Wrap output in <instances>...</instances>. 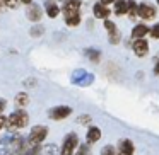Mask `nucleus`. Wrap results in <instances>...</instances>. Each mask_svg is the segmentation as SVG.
<instances>
[{
  "mask_svg": "<svg viewBox=\"0 0 159 155\" xmlns=\"http://www.w3.org/2000/svg\"><path fill=\"white\" fill-rule=\"evenodd\" d=\"M28 123H29V114L24 109H16L7 118V126L12 128V130H21V128L28 126Z\"/></svg>",
  "mask_w": 159,
  "mask_h": 155,
  "instance_id": "nucleus-1",
  "label": "nucleus"
},
{
  "mask_svg": "<svg viewBox=\"0 0 159 155\" xmlns=\"http://www.w3.org/2000/svg\"><path fill=\"white\" fill-rule=\"evenodd\" d=\"M94 82V75L91 72H86L84 68H79L72 73V84L79 87H87Z\"/></svg>",
  "mask_w": 159,
  "mask_h": 155,
  "instance_id": "nucleus-2",
  "label": "nucleus"
},
{
  "mask_svg": "<svg viewBox=\"0 0 159 155\" xmlns=\"http://www.w3.org/2000/svg\"><path fill=\"white\" fill-rule=\"evenodd\" d=\"M46 135H48V128L43 126V124H36V126H33L31 131H29L28 141L31 145H41L43 141H45Z\"/></svg>",
  "mask_w": 159,
  "mask_h": 155,
  "instance_id": "nucleus-3",
  "label": "nucleus"
},
{
  "mask_svg": "<svg viewBox=\"0 0 159 155\" xmlns=\"http://www.w3.org/2000/svg\"><path fill=\"white\" fill-rule=\"evenodd\" d=\"M79 147V136L77 133H69L60 147V155H74L75 148Z\"/></svg>",
  "mask_w": 159,
  "mask_h": 155,
  "instance_id": "nucleus-4",
  "label": "nucleus"
},
{
  "mask_svg": "<svg viewBox=\"0 0 159 155\" xmlns=\"http://www.w3.org/2000/svg\"><path fill=\"white\" fill-rule=\"evenodd\" d=\"M156 7L149 2H140L137 4V17H140L142 21H152L156 17Z\"/></svg>",
  "mask_w": 159,
  "mask_h": 155,
  "instance_id": "nucleus-5",
  "label": "nucleus"
},
{
  "mask_svg": "<svg viewBox=\"0 0 159 155\" xmlns=\"http://www.w3.org/2000/svg\"><path fill=\"white\" fill-rule=\"evenodd\" d=\"M104 28H106V31H108V41H110L111 45H118V43L121 41V32H120V29L116 28V24L106 19V21H104Z\"/></svg>",
  "mask_w": 159,
  "mask_h": 155,
  "instance_id": "nucleus-6",
  "label": "nucleus"
},
{
  "mask_svg": "<svg viewBox=\"0 0 159 155\" xmlns=\"http://www.w3.org/2000/svg\"><path fill=\"white\" fill-rule=\"evenodd\" d=\"M70 114H72V107H69V106H57L50 109V118L53 121H62L65 118H69Z\"/></svg>",
  "mask_w": 159,
  "mask_h": 155,
  "instance_id": "nucleus-7",
  "label": "nucleus"
},
{
  "mask_svg": "<svg viewBox=\"0 0 159 155\" xmlns=\"http://www.w3.org/2000/svg\"><path fill=\"white\" fill-rule=\"evenodd\" d=\"M80 5H82V0H65L62 7L63 15L67 17V15H72V14H79Z\"/></svg>",
  "mask_w": 159,
  "mask_h": 155,
  "instance_id": "nucleus-8",
  "label": "nucleus"
},
{
  "mask_svg": "<svg viewBox=\"0 0 159 155\" xmlns=\"http://www.w3.org/2000/svg\"><path fill=\"white\" fill-rule=\"evenodd\" d=\"M135 152V147H134V141L125 138V140H120L118 143V148L115 152V155H134Z\"/></svg>",
  "mask_w": 159,
  "mask_h": 155,
  "instance_id": "nucleus-9",
  "label": "nucleus"
},
{
  "mask_svg": "<svg viewBox=\"0 0 159 155\" xmlns=\"http://www.w3.org/2000/svg\"><path fill=\"white\" fill-rule=\"evenodd\" d=\"M26 17H28L31 22H38L39 19L43 17V9L39 7V5H36V4L28 5V9H26Z\"/></svg>",
  "mask_w": 159,
  "mask_h": 155,
  "instance_id": "nucleus-10",
  "label": "nucleus"
},
{
  "mask_svg": "<svg viewBox=\"0 0 159 155\" xmlns=\"http://www.w3.org/2000/svg\"><path fill=\"white\" fill-rule=\"evenodd\" d=\"M132 50H134V53L139 56V58H142V56H145L149 53V43L145 41L144 38H142V39H135L134 45H132Z\"/></svg>",
  "mask_w": 159,
  "mask_h": 155,
  "instance_id": "nucleus-11",
  "label": "nucleus"
},
{
  "mask_svg": "<svg viewBox=\"0 0 159 155\" xmlns=\"http://www.w3.org/2000/svg\"><path fill=\"white\" fill-rule=\"evenodd\" d=\"M93 12H94V17H96V19H104V21H106V19L110 17V14H111V11H110V9H108L106 5H103L101 2L94 4Z\"/></svg>",
  "mask_w": 159,
  "mask_h": 155,
  "instance_id": "nucleus-12",
  "label": "nucleus"
},
{
  "mask_svg": "<svg viewBox=\"0 0 159 155\" xmlns=\"http://www.w3.org/2000/svg\"><path fill=\"white\" fill-rule=\"evenodd\" d=\"M99 138H101V130L98 126H91L89 130H87V135H86L87 145H93V143H96V141H99Z\"/></svg>",
  "mask_w": 159,
  "mask_h": 155,
  "instance_id": "nucleus-13",
  "label": "nucleus"
},
{
  "mask_svg": "<svg viewBox=\"0 0 159 155\" xmlns=\"http://www.w3.org/2000/svg\"><path fill=\"white\" fill-rule=\"evenodd\" d=\"M45 12H46V15H48L50 19H55L57 15L60 14L58 4H57V2H53V0H46V4H45Z\"/></svg>",
  "mask_w": 159,
  "mask_h": 155,
  "instance_id": "nucleus-14",
  "label": "nucleus"
},
{
  "mask_svg": "<svg viewBox=\"0 0 159 155\" xmlns=\"http://www.w3.org/2000/svg\"><path fill=\"white\" fill-rule=\"evenodd\" d=\"M12 138H14V133H9V135H5L4 138H0V155H5V153L11 152Z\"/></svg>",
  "mask_w": 159,
  "mask_h": 155,
  "instance_id": "nucleus-15",
  "label": "nucleus"
},
{
  "mask_svg": "<svg viewBox=\"0 0 159 155\" xmlns=\"http://www.w3.org/2000/svg\"><path fill=\"white\" fill-rule=\"evenodd\" d=\"M147 32H149V28L145 24H137V26H134V29H132V38L134 39H142Z\"/></svg>",
  "mask_w": 159,
  "mask_h": 155,
  "instance_id": "nucleus-16",
  "label": "nucleus"
},
{
  "mask_svg": "<svg viewBox=\"0 0 159 155\" xmlns=\"http://www.w3.org/2000/svg\"><path fill=\"white\" fill-rule=\"evenodd\" d=\"M14 102H16V107H17V109L26 107V106L29 104V94H28V92H19L17 96H16Z\"/></svg>",
  "mask_w": 159,
  "mask_h": 155,
  "instance_id": "nucleus-17",
  "label": "nucleus"
},
{
  "mask_svg": "<svg viewBox=\"0 0 159 155\" xmlns=\"http://www.w3.org/2000/svg\"><path fill=\"white\" fill-rule=\"evenodd\" d=\"M84 55H86L93 63H99V60H101V51L96 48H86L84 50Z\"/></svg>",
  "mask_w": 159,
  "mask_h": 155,
  "instance_id": "nucleus-18",
  "label": "nucleus"
},
{
  "mask_svg": "<svg viewBox=\"0 0 159 155\" xmlns=\"http://www.w3.org/2000/svg\"><path fill=\"white\" fill-rule=\"evenodd\" d=\"M38 155H58V147L55 143H48L45 147H39Z\"/></svg>",
  "mask_w": 159,
  "mask_h": 155,
  "instance_id": "nucleus-19",
  "label": "nucleus"
},
{
  "mask_svg": "<svg viewBox=\"0 0 159 155\" xmlns=\"http://www.w3.org/2000/svg\"><path fill=\"white\" fill-rule=\"evenodd\" d=\"M127 15L130 19L137 17V2L135 0H127Z\"/></svg>",
  "mask_w": 159,
  "mask_h": 155,
  "instance_id": "nucleus-20",
  "label": "nucleus"
},
{
  "mask_svg": "<svg viewBox=\"0 0 159 155\" xmlns=\"http://www.w3.org/2000/svg\"><path fill=\"white\" fill-rule=\"evenodd\" d=\"M115 14L116 15L127 14V0H116V2H115Z\"/></svg>",
  "mask_w": 159,
  "mask_h": 155,
  "instance_id": "nucleus-21",
  "label": "nucleus"
},
{
  "mask_svg": "<svg viewBox=\"0 0 159 155\" xmlns=\"http://www.w3.org/2000/svg\"><path fill=\"white\" fill-rule=\"evenodd\" d=\"M65 24L70 26V28H75V26H79V24H80V12H79V14L67 15V17H65Z\"/></svg>",
  "mask_w": 159,
  "mask_h": 155,
  "instance_id": "nucleus-22",
  "label": "nucleus"
},
{
  "mask_svg": "<svg viewBox=\"0 0 159 155\" xmlns=\"http://www.w3.org/2000/svg\"><path fill=\"white\" fill-rule=\"evenodd\" d=\"M29 34H31L33 38H41V36L45 34V28H43V26H39V24L31 26V29H29Z\"/></svg>",
  "mask_w": 159,
  "mask_h": 155,
  "instance_id": "nucleus-23",
  "label": "nucleus"
},
{
  "mask_svg": "<svg viewBox=\"0 0 159 155\" xmlns=\"http://www.w3.org/2000/svg\"><path fill=\"white\" fill-rule=\"evenodd\" d=\"M74 155H91V147L87 143L79 145V147L75 148V152H74Z\"/></svg>",
  "mask_w": 159,
  "mask_h": 155,
  "instance_id": "nucleus-24",
  "label": "nucleus"
},
{
  "mask_svg": "<svg viewBox=\"0 0 159 155\" xmlns=\"http://www.w3.org/2000/svg\"><path fill=\"white\" fill-rule=\"evenodd\" d=\"M0 2L7 9H17V5H19V0H0Z\"/></svg>",
  "mask_w": 159,
  "mask_h": 155,
  "instance_id": "nucleus-25",
  "label": "nucleus"
},
{
  "mask_svg": "<svg viewBox=\"0 0 159 155\" xmlns=\"http://www.w3.org/2000/svg\"><path fill=\"white\" fill-rule=\"evenodd\" d=\"M149 32H151L152 39H159V22L152 26V29H149Z\"/></svg>",
  "mask_w": 159,
  "mask_h": 155,
  "instance_id": "nucleus-26",
  "label": "nucleus"
},
{
  "mask_svg": "<svg viewBox=\"0 0 159 155\" xmlns=\"http://www.w3.org/2000/svg\"><path fill=\"white\" fill-rule=\"evenodd\" d=\"M101 155H115V148L111 145H104L103 150H101Z\"/></svg>",
  "mask_w": 159,
  "mask_h": 155,
  "instance_id": "nucleus-27",
  "label": "nucleus"
},
{
  "mask_svg": "<svg viewBox=\"0 0 159 155\" xmlns=\"http://www.w3.org/2000/svg\"><path fill=\"white\" fill-rule=\"evenodd\" d=\"M89 121H91V116H89V114H82V116L77 118V123H80V124H87Z\"/></svg>",
  "mask_w": 159,
  "mask_h": 155,
  "instance_id": "nucleus-28",
  "label": "nucleus"
},
{
  "mask_svg": "<svg viewBox=\"0 0 159 155\" xmlns=\"http://www.w3.org/2000/svg\"><path fill=\"white\" fill-rule=\"evenodd\" d=\"M39 147H41V145H34V147H33L29 152H26L24 155H38V152H39Z\"/></svg>",
  "mask_w": 159,
  "mask_h": 155,
  "instance_id": "nucleus-29",
  "label": "nucleus"
},
{
  "mask_svg": "<svg viewBox=\"0 0 159 155\" xmlns=\"http://www.w3.org/2000/svg\"><path fill=\"white\" fill-rule=\"evenodd\" d=\"M4 126H7V118H5V116H0V130H2Z\"/></svg>",
  "mask_w": 159,
  "mask_h": 155,
  "instance_id": "nucleus-30",
  "label": "nucleus"
},
{
  "mask_svg": "<svg viewBox=\"0 0 159 155\" xmlns=\"http://www.w3.org/2000/svg\"><path fill=\"white\" fill-rule=\"evenodd\" d=\"M5 106H7V102H5V99H0V116H2V113H4Z\"/></svg>",
  "mask_w": 159,
  "mask_h": 155,
  "instance_id": "nucleus-31",
  "label": "nucleus"
},
{
  "mask_svg": "<svg viewBox=\"0 0 159 155\" xmlns=\"http://www.w3.org/2000/svg\"><path fill=\"white\" fill-rule=\"evenodd\" d=\"M99 2H101L103 5H110V4H115L116 0H99Z\"/></svg>",
  "mask_w": 159,
  "mask_h": 155,
  "instance_id": "nucleus-32",
  "label": "nucleus"
},
{
  "mask_svg": "<svg viewBox=\"0 0 159 155\" xmlns=\"http://www.w3.org/2000/svg\"><path fill=\"white\" fill-rule=\"evenodd\" d=\"M154 75H159V60H157V63L154 65Z\"/></svg>",
  "mask_w": 159,
  "mask_h": 155,
  "instance_id": "nucleus-33",
  "label": "nucleus"
},
{
  "mask_svg": "<svg viewBox=\"0 0 159 155\" xmlns=\"http://www.w3.org/2000/svg\"><path fill=\"white\" fill-rule=\"evenodd\" d=\"M19 2H22V4H26V5H31L33 4V0H19Z\"/></svg>",
  "mask_w": 159,
  "mask_h": 155,
  "instance_id": "nucleus-34",
  "label": "nucleus"
},
{
  "mask_svg": "<svg viewBox=\"0 0 159 155\" xmlns=\"http://www.w3.org/2000/svg\"><path fill=\"white\" fill-rule=\"evenodd\" d=\"M5 155H17V153H14V152H9V153H5Z\"/></svg>",
  "mask_w": 159,
  "mask_h": 155,
  "instance_id": "nucleus-35",
  "label": "nucleus"
},
{
  "mask_svg": "<svg viewBox=\"0 0 159 155\" xmlns=\"http://www.w3.org/2000/svg\"><path fill=\"white\" fill-rule=\"evenodd\" d=\"M0 9H2V2H0Z\"/></svg>",
  "mask_w": 159,
  "mask_h": 155,
  "instance_id": "nucleus-36",
  "label": "nucleus"
},
{
  "mask_svg": "<svg viewBox=\"0 0 159 155\" xmlns=\"http://www.w3.org/2000/svg\"><path fill=\"white\" fill-rule=\"evenodd\" d=\"M156 2H157V5H159V0H156Z\"/></svg>",
  "mask_w": 159,
  "mask_h": 155,
  "instance_id": "nucleus-37",
  "label": "nucleus"
}]
</instances>
